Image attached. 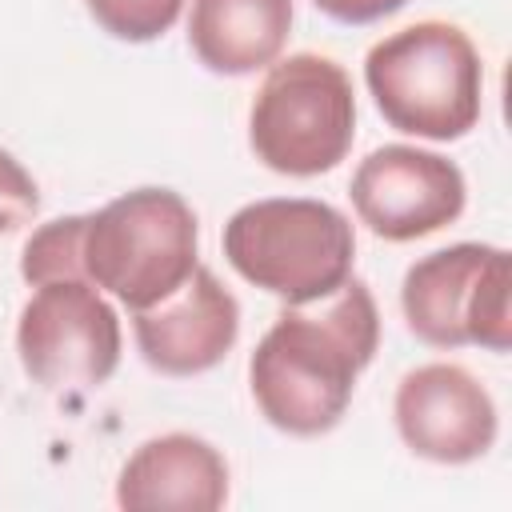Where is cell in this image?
Returning a JSON list of instances; mask_svg holds the SVG:
<instances>
[{
    "label": "cell",
    "instance_id": "cell-1",
    "mask_svg": "<svg viewBox=\"0 0 512 512\" xmlns=\"http://www.w3.org/2000/svg\"><path fill=\"white\" fill-rule=\"evenodd\" d=\"M380 348V312L364 280L348 276L312 304H288L248 360L260 416L288 436L332 432Z\"/></svg>",
    "mask_w": 512,
    "mask_h": 512
},
{
    "label": "cell",
    "instance_id": "cell-2",
    "mask_svg": "<svg viewBox=\"0 0 512 512\" xmlns=\"http://www.w3.org/2000/svg\"><path fill=\"white\" fill-rule=\"evenodd\" d=\"M364 84L380 116L420 140H460L484 108V64L472 36L448 20H416L364 56Z\"/></svg>",
    "mask_w": 512,
    "mask_h": 512
},
{
    "label": "cell",
    "instance_id": "cell-3",
    "mask_svg": "<svg viewBox=\"0 0 512 512\" xmlns=\"http://www.w3.org/2000/svg\"><path fill=\"white\" fill-rule=\"evenodd\" d=\"M224 260L284 304H312L352 276L356 232L348 216L312 196H268L224 224Z\"/></svg>",
    "mask_w": 512,
    "mask_h": 512
},
{
    "label": "cell",
    "instance_id": "cell-4",
    "mask_svg": "<svg viewBox=\"0 0 512 512\" xmlns=\"http://www.w3.org/2000/svg\"><path fill=\"white\" fill-rule=\"evenodd\" d=\"M196 212L172 188H132L88 212L84 276L112 292L128 312H140L176 292L196 260Z\"/></svg>",
    "mask_w": 512,
    "mask_h": 512
},
{
    "label": "cell",
    "instance_id": "cell-5",
    "mask_svg": "<svg viewBox=\"0 0 512 512\" xmlns=\"http://www.w3.org/2000/svg\"><path fill=\"white\" fill-rule=\"evenodd\" d=\"M356 136V92L344 64L320 52H292L268 64L248 112V144L256 160L280 176L332 172Z\"/></svg>",
    "mask_w": 512,
    "mask_h": 512
},
{
    "label": "cell",
    "instance_id": "cell-6",
    "mask_svg": "<svg viewBox=\"0 0 512 512\" xmlns=\"http://www.w3.org/2000/svg\"><path fill=\"white\" fill-rule=\"evenodd\" d=\"M508 252L496 244H448L420 256L400 284L408 332L428 348H512Z\"/></svg>",
    "mask_w": 512,
    "mask_h": 512
},
{
    "label": "cell",
    "instance_id": "cell-7",
    "mask_svg": "<svg viewBox=\"0 0 512 512\" xmlns=\"http://www.w3.org/2000/svg\"><path fill=\"white\" fill-rule=\"evenodd\" d=\"M120 316L104 292L84 280L36 284L16 324L24 372L48 392H84L112 380L120 364Z\"/></svg>",
    "mask_w": 512,
    "mask_h": 512
},
{
    "label": "cell",
    "instance_id": "cell-8",
    "mask_svg": "<svg viewBox=\"0 0 512 512\" xmlns=\"http://www.w3.org/2000/svg\"><path fill=\"white\" fill-rule=\"evenodd\" d=\"M348 196L372 236L408 244L460 220L468 184L464 172L440 152L384 144L356 164Z\"/></svg>",
    "mask_w": 512,
    "mask_h": 512
},
{
    "label": "cell",
    "instance_id": "cell-9",
    "mask_svg": "<svg viewBox=\"0 0 512 512\" xmlns=\"http://www.w3.org/2000/svg\"><path fill=\"white\" fill-rule=\"evenodd\" d=\"M392 416L404 448L432 464H472L496 444L500 432L488 388L468 368L448 360L404 372Z\"/></svg>",
    "mask_w": 512,
    "mask_h": 512
},
{
    "label": "cell",
    "instance_id": "cell-10",
    "mask_svg": "<svg viewBox=\"0 0 512 512\" xmlns=\"http://www.w3.org/2000/svg\"><path fill=\"white\" fill-rule=\"evenodd\" d=\"M132 332L152 372L200 376L232 352L240 336V304L212 268L196 264L176 292L132 312Z\"/></svg>",
    "mask_w": 512,
    "mask_h": 512
},
{
    "label": "cell",
    "instance_id": "cell-11",
    "mask_svg": "<svg viewBox=\"0 0 512 512\" xmlns=\"http://www.w3.org/2000/svg\"><path fill=\"white\" fill-rule=\"evenodd\" d=\"M228 500V464L216 444L192 432L144 440L116 476V504L128 512H216Z\"/></svg>",
    "mask_w": 512,
    "mask_h": 512
},
{
    "label": "cell",
    "instance_id": "cell-12",
    "mask_svg": "<svg viewBox=\"0 0 512 512\" xmlns=\"http://www.w3.org/2000/svg\"><path fill=\"white\" fill-rule=\"evenodd\" d=\"M292 0H192L188 48L216 76H248L280 60Z\"/></svg>",
    "mask_w": 512,
    "mask_h": 512
},
{
    "label": "cell",
    "instance_id": "cell-13",
    "mask_svg": "<svg viewBox=\"0 0 512 512\" xmlns=\"http://www.w3.org/2000/svg\"><path fill=\"white\" fill-rule=\"evenodd\" d=\"M84 228L88 216H56L40 224L20 252V276L36 288L48 280H72L84 276ZM88 280V276H84Z\"/></svg>",
    "mask_w": 512,
    "mask_h": 512
},
{
    "label": "cell",
    "instance_id": "cell-14",
    "mask_svg": "<svg viewBox=\"0 0 512 512\" xmlns=\"http://www.w3.org/2000/svg\"><path fill=\"white\" fill-rule=\"evenodd\" d=\"M84 8L112 40L148 44L180 20L184 0H84Z\"/></svg>",
    "mask_w": 512,
    "mask_h": 512
},
{
    "label": "cell",
    "instance_id": "cell-15",
    "mask_svg": "<svg viewBox=\"0 0 512 512\" xmlns=\"http://www.w3.org/2000/svg\"><path fill=\"white\" fill-rule=\"evenodd\" d=\"M36 212H40V188L32 172L8 148H0V232L24 228Z\"/></svg>",
    "mask_w": 512,
    "mask_h": 512
},
{
    "label": "cell",
    "instance_id": "cell-16",
    "mask_svg": "<svg viewBox=\"0 0 512 512\" xmlns=\"http://www.w3.org/2000/svg\"><path fill=\"white\" fill-rule=\"evenodd\" d=\"M312 4L340 24H376L392 12H400L408 0H312Z\"/></svg>",
    "mask_w": 512,
    "mask_h": 512
}]
</instances>
